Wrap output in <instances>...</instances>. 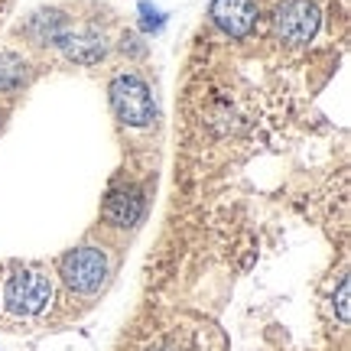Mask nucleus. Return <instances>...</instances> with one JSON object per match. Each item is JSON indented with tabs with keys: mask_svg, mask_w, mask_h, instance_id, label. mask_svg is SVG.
I'll use <instances>...</instances> for the list:
<instances>
[{
	"mask_svg": "<svg viewBox=\"0 0 351 351\" xmlns=\"http://www.w3.org/2000/svg\"><path fill=\"white\" fill-rule=\"evenodd\" d=\"M52 306V280L39 267H13L0 280V313L36 319Z\"/></svg>",
	"mask_w": 351,
	"mask_h": 351,
	"instance_id": "obj_1",
	"label": "nucleus"
},
{
	"mask_svg": "<svg viewBox=\"0 0 351 351\" xmlns=\"http://www.w3.org/2000/svg\"><path fill=\"white\" fill-rule=\"evenodd\" d=\"M108 95H111L114 114H117L127 127H134V130L153 127V121H156V101H153L150 85L140 75H134V72L114 75L111 85H108Z\"/></svg>",
	"mask_w": 351,
	"mask_h": 351,
	"instance_id": "obj_2",
	"label": "nucleus"
},
{
	"mask_svg": "<svg viewBox=\"0 0 351 351\" xmlns=\"http://www.w3.org/2000/svg\"><path fill=\"white\" fill-rule=\"evenodd\" d=\"M111 274V261L101 247H75L62 257V280L65 287L78 296H95Z\"/></svg>",
	"mask_w": 351,
	"mask_h": 351,
	"instance_id": "obj_3",
	"label": "nucleus"
},
{
	"mask_svg": "<svg viewBox=\"0 0 351 351\" xmlns=\"http://www.w3.org/2000/svg\"><path fill=\"white\" fill-rule=\"evenodd\" d=\"M319 26H322V10L315 7V0H280L274 7V29L283 43L306 46L315 39Z\"/></svg>",
	"mask_w": 351,
	"mask_h": 351,
	"instance_id": "obj_4",
	"label": "nucleus"
},
{
	"mask_svg": "<svg viewBox=\"0 0 351 351\" xmlns=\"http://www.w3.org/2000/svg\"><path fill=\"white\" fill-rule=\"evenodd\" d=\"M257 0H215L212 20L215 26L231 39H247L257 29Z\"/></svg>",
	"mask_w": 351,
	"mask_h": 351,
	"instance_id": "obj_5",
	"label": "nucleus"
},
{
	"mask_svg": "<svg viewBox=\"0 0 351 351\" xmlns=\"http://www.w3.org/2000/svg\"><path fill=\"white\" fill-rule=\"evenodd\" d=\"M101 215H104V221L111 228H134L143 218V192H140L137 186H114L111 192H108V199H104V208H101Z\"/></svg>",
	"mask_w": 351,
	"mask_h": 351,
	"instance_id": "obj_6",
	"label": "nucleus"
},
{
	"mask_svg": "<svg viewBox=\"0 0 351 351\" xmlns=\"http://www.w3.org/2000/svg\"><path fill=\"white\" fill-rule=\"evenodd\" d=\"M26 33L36 39L39 46H59V49H62L65 36L72 33V23H69V16L59 10H43L26 23Z\"/></svg>",
	"mask_w": 351,
	"mask_h": 351,
	"instance_id": "obj_7",
	"label": "nucleus"
},
{
	"mask_svg": "<svg viewBox=\"0 0 351 351\" xmlns=\"http://www.w3.org/2000/svg\"><path fill=\"white\" fill-rule=\"evenodd\" d=\"M62 52L78 65H95L104 59L108 46H104V36H98L95 29H72L62 43Z\"/></svg>",
	"mask_w": 351,
	"mask_h": 351,
	"instance_id": "obj_8",
	"label": "nucleus"
},
{
	"mask_svg": "<svg viewBox=\"0 0 351 351\" xmlns=\"http://www.w3.org/2000/svg\"><path fill=\"white\" fill-rule=\"evenodd\" d=\"M29 78V65L20 52L13 49H0V95H13L20 91Z\"/></svg>",
	"mask_w": 351,
	"mask_h": 351,
	"instance_id": "obj_9",
	"label": "nucleus"
},
{
	"mask_svg": "<svg viewBox=\"0 0 351 351\" xmlns=\"http://www.w3.org/2000/svg\"><path fill=\"white\" fill-rule=\"evenodd\" d=\"M339 319L348 322V276L339 283Z\"/></svg>",
	"mask_w": 351,
	"mask_h": 351,
	"instance_id": "obj_10",
	"label": "nucleus"
},
{
	"mask_svg": "<svg viewBox=\"0 0 351 351\" xmlns=\"http://www.w3.org/2000/svg\"><path fill=\"white\" fill-rule=\"evenodd\" d=\"M143 13H147V16H143V26H147V29H160V26H163V16H160L156 10L150 13V7H147V3H143Z\"/></svg>",
	"mask_w": 351,
	"mask_h": 351,
	"instance_id": "obj_11",
	"label": "nucleus"
},
{
	"mask_svg": "<svg viewBox=\"0 0 351 351\" xmlns=\"http://www.w3.org/2000/svg\"><path fill=\"white\" fill-rule=\"evenodd\" d=\"M143 351H182V348L176 345V339H156L150 348H143Z\"/></svg>",
	"mask_w": 351,
	"mask_h": 351,
	"instance_id": "obj_12",
	"label": "nucleus"
},
{
	"mask_svg": "<svg viewBox=\"0 0 351 351\" xmlns=\"http://www.w3.org/2000/svg\"><path fill=\"white\" fill-rule=\"evenodd\" d=\"M0 121H3V114H0Z\"/></svg>",
	"mask_w": 351,
	"mask_h": 351,
	"instance_id": "obj_13",
	"label": "nucleus"
}]
</instances>
